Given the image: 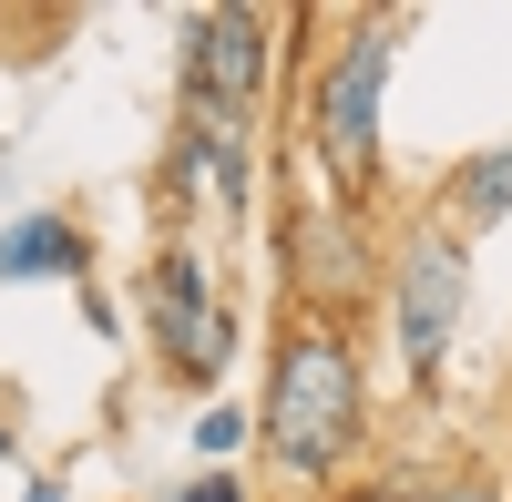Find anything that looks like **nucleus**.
<instances>
[{
	"label": "nucleus",
	"mask_w": 512,
	"mask_h": 502,
	"mask_svg": "<svg viewBox=\"0 0 512 502\" xmlns=\"http://www.w3.org/2000/svg\"><path fill=\"white\" fill-rule=\"evenodd\" d=\"M0 451H11V421H0Z\"/></svg>",
	"instance_id": "9b49d317"
},
{
	"label": "nucleus",
	"mask_w": 512,
	"mask_h": 502,
	"mask_svg": "<svg viewBox=\"0 0 512 502\" xmlns=\"http://www.w3.org/2000/svg\"><path fill=\"white\" fill-rule=\"evenodd\" d=\"M154 339H164V359H175L185 380H216V369L236 359V318L216 308V287H205L195 257L154 267Z\"/></svg>",
	"instance_id": "39448f33"
},
{
	"label": "nucleus",
	"mask_w": 512,
	"mask_h": 502,
	"mask_svg": "<svg viewBox=\"0 0 512 502\" xmlns=\"http://www.w3.org/2000/svg\"><path fill=\"white\" fill-rule=\"evenodd\" d=\"M185 82H195V134H236V113H256V93H267V21L195 11L185 21Z\"/></svg>",
	"instance_id": "7ed1b4c3"
},
{
	"label": "nucleus",
	"mask_w": 512,
	"mask_h": 502,
	"mask_svg": "<svg viewBox=\"0 0 512 502\" xmlns=\"http://www.w3.org/2000/svg\"><path fill=\"white\" fill-rule=\"evenodd\" d=\"M461 287H472V257H461L451 226H420L390 267V308H400V359L410 369H441L451 328H461Z\"/></svg>",
	"instance_id": "20e7f679"
},
{
	"label": "nucleus",
	"mask_w": 512,
	"mask_h": 502,
	"mask_svg": "<svg viewBox=\"0 0 512 502\" xmlns=\"http://www.w3.org/2000/svg\"><path fill=\"white\" fill-rule=\"evenodd\" d=\"M359 431V359L338 328H287L277 380H267V451L287 472H338Z\"/></svg>",
	"instance_id": "f257e3e1"
},
{
	"label": "nucleus",
	"mask_w": 512,
	"mask_h": 502,
	"mask_svg": "<svg viewBox=\"0 0 512 502\" xmlns=\"http://www.w3.org/2000/svg\"><path fill=\"white\" fill-rule=\"evenodd\" d=\"M236 431H246L236 410H205V431H195V451H236Z\"/></svg>",
	"instance_id": "6e6552de"
},
{
	"label": "nucleus",
	"mask_w": 512,
	"mask_h": 502,
	"mask_svg": "<svg viewBox=\"0 0 512 502\" xmlns=\"http://www.w3.org/2000/svg\"><path fill=\"white\" fill-rule=\"evenodd\" d=\"M441 502H482V492H441Z\"/></svg>",
	"instance_id": "9d476101"
},
{
	"label": "nucleus",
	"mask_w": 512,
	"mask_h": 502,
	"mask_svg": "<svg viewBox=\"0 0 512 502\" xmlns=\"http://www.w3.org/2000/svg\"><path fill=\"white\" fill-rule=\"evenodd\" d=\"M93 267V246H82V226H62V216H21L11 236H0V277H82Z\"/></svg>",
	"instance_id": "423d86ee"
},
{
	"label": "nucleus",
	"mask_w": 512,
	"mask_h": 502,
	"mask_svg": "<svg viewBox=\"0 0 512 502\" xmlns=\"http://www.w3.org/2000/svg\"><path fill=\"white\" fill-rule=\"evenodd\" d=\"M451 205H461V226H502V216H512V144H492V154L461 164Z\"/></svg>",
	"instance_id": "0eeeda50"
},
{
	"label": "nucleus",
	"mask_w": 512,
	"mask_h": 502,
	"mask_svg": "<svg viewBox=\"0 0 512 502\" xmlns=\"http://www.w3.org/2000/svg\"><path fill=\"white\" fill-rule=\"evenodd\" d=\"M390 62H400V21H359L349 41H338L328 82H318V154L349 185L379 164V82H390Z\"/></svg>",
	"instance_id": "f03ea898"
},
{
	"label": "nucleus",
	"mask_w": 512,
	"mask_h": 502,
	"mask_svg": "<svg viewBox=\"0 0 512 502\" xmlns=\"http://www.w3.org/2000/svg\"><path fill=\"white\" fill-rule=\"evenodd\" d=\"M185 502H236V482H226V472H216V482H195V492H185Z\"/></svg>",
	"instance_id": "1a4fd4ad"
}]
</instances>
